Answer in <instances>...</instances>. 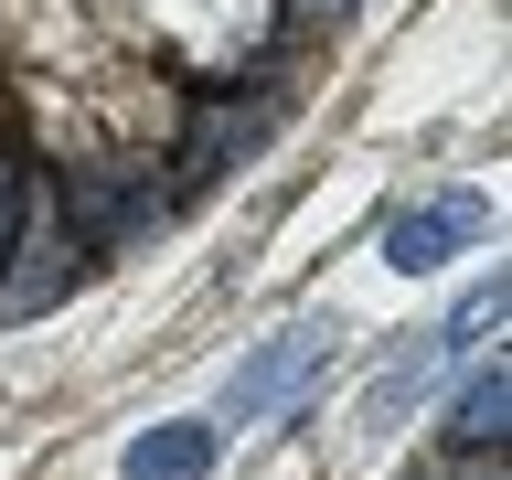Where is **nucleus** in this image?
<instances>
[{
  "mask_svg": "<svg viewBox=\"0 0 512 480\" xmlns=\"http://www.w3.org/2000/svg\"><path fill=\"white\" fill-rule=\"evenodd\" d=\"M331 342H342V331H331L320 310L278 320V331H267V342L235 363V384H224V427H267L278 406H299V395L320 384V363H331Z\"/></svg>",
  "mask_w": 512,
  "mask_h": 480,
  "instance_id": "f257e3e1",
  "label": "nucleus"
},
{
  "mask_svg": "<svg viewBox=\"0 0 512 480\" xmlns=\"http://www.w3.org/2000/svg\"><path fill=\"white\" fill-rule=\"evenodd\" d=\"M480 224H491L480 192H438V203H406V214L384 224V256L395 267H448L459 246H480Z\"/></svg>",
  "mask_w": 512,
  "mask_h": 480,
  "instance_id": "f03ea898",
  "label": "nucleus"
},
{
  "mask_svg": "<svg viewBox=\"0 0 512 480\" xmlns=\"http://www.w3.org/2000/svg\"><path fill=\"white\" fill-rule=\"evenodd\" d=\"M11 256H32V267H0V320H32L64 278H75V235H64V214L43 224L32 246H11Z\"/></svg>",
  "mask_w": 512,
  "mask_h": 480,
  "instance_id": "7ed1b4c3",
  "label": "nucleus"
},
{
  "mask_svg": "<svg viewBox=\"0 0 512 480\" xmlns=\"http://www.w3.org/2000/svg\"><path fill=\"white\" fill-rule=\"evenodd\" d=\"M214 470V427H192V416H171V427H139L118 459V480H203Z\"/></svg>",
  "mask_w": 512,
  "mask_h": 480,
  "instance_id": "20e7f679",
  "label": "nucleus"
},
{
  "mask_svg": "<svg viewBox=\"0 0 512 480\" xmlns=\"http://www.w3.org/2000/svg\"><path fill=\"white\" fill-rule=\"evenodd\" d=\"M502 416H512V374H502V352H491V363L448 395V438L480 459V448H502Z\"/></svg>",
  "mask_w": 512,
  "mask_h": 480,
  "instance_id": "39448f33",
  "label": "nucleus"
},
{
  "mask_svg": "<svg viewBox=\"0 0 512 480\" xmlns=\"http://www.w3.org/2000/svg\"><path fill=\"white\" fill-rule=\"evenodd\" d=\"M267 128H278V107H246V118H224V107H214V118H203V139H192V171H214L224 150H256Z\"/></svg>",
  "mask_w": 512,
  "mask_h": 480,
  "instance_id": "423d86ee",
  "label": "nucleus"
},
{
  "mask_svg": "<svg viewBox=\"0 0 512 480\" xmlns=\"http://www.w3.org/2000/svg\"><path fill=\"white\" fill-rule=\"evenodd\" d=\"M11 214H22V160H11V139H0V267H11Z\"/></svg>",
  "mask_w": 512,
  "mask_h": 480,
  "instance_id": "0eeeda50",
  "label": "nucleus"
},
{
  "mask_svg": "<svg viewBox=\"0 0 512 480\" xmlns=\"http://www.w3.org/2000/svg\"><path fill=\"white\" fill-rule=\"evenodd\" d=\"M438 480H502V459H491V470H438Z\"/></svg>",
  "mask_w": 512,
  "mask_h": 480,
  "instance_id": "6e6552de",
  "label": "nucleus"
},
{
  "mask_svg": "<svg viewBox=\"0 0 512 480\" xmlns=\"http://www.w3.org/2000/svg\"><path fill=\"white\" fill-rule=\"evenodd\" d=\"M310 11H342V0H310Z\"/></svg>",
  "mask_w": 512,
  "mask_h": 480,
  "instance_id": "1a4fd4ad",
  "label": "nucleus"
}]
</instances>
